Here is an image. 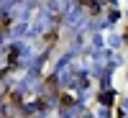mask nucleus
<instances>
[{
  "instance_id": "3",
  "label": "nucleus",
  "mask_w": 128,
  "mask_h": 118,
  "mask_svg": "<svg viewBox=\"0 0 128 118\" xmlns=\"http://www.w3.org/2000/svg\"><path fill=\"white\" fill-rule=\"evenodd\" d=\"M62 105H72V95H62Z\"/></svg>"
},
{
  "instance_id": "1",
  "label": "nucleus",
  "mask_w": 128,
  "mask_h": 118,
  "mask_svg": "<svg viewBox=\"0 0 128 118\" xmlns=\"http://www.w3.org/2000/svg\"><path fill=\"white\" fill-rule=\"evenodd\" d=\"M80 5H84V8H90L92 13H98V3H95V0H80Z\"/></svg>"
},
{
  "instance_id": "2",
  "label": "nucleus",
  "mask_w": 128,
  "mask_h": 118,
  "mask_svg": "<svg viewBox=\"0 0 128 118\" xmlns=\"http://www.w3.org/2000/svg\"><path fill=\"white\" fill-rule=\"evenodd\" d=\"M8 26H10V18H8L5 13H0V34H3V31H5Z\"/></svg>"
}]
</instances>
